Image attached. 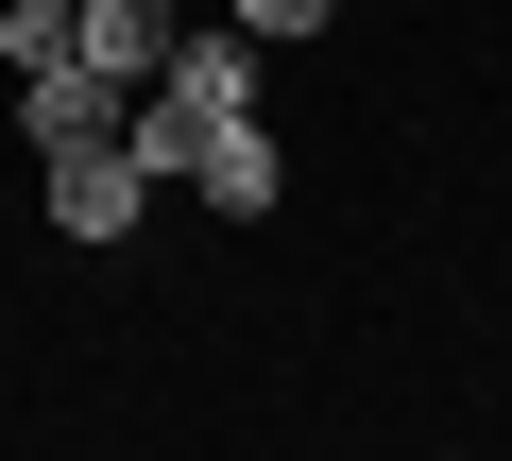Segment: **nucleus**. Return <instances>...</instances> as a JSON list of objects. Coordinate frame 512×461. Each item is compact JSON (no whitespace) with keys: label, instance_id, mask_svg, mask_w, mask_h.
Returning <instances> with one entry per match:
<instances>
[{"label":"nucleus","instance_id":"5","mask_svg":"<svg viewBox=\"0 0 512 461\" xmlns=\"http://www.w3.org/2000/svg\"><path fill=\"white\" fill-rule=\"evenodd\" d=\"M188 188H205L222 222H274V205H291V154H274V120H222V137L188 154Z\"/></svg>","mask_w":512,"mask_h":461},{"label":"nucleus","instance_id":"3","mask_svg":"<svg viewBox=\"0 0 512 461\" xmlns=\"http://www.w3.org/2000/svg\"><path fill=\"white\" fill-rule=\"evenodd\" d=\"M154 103H188L205 137H222V120H256V35H239V18H222V35H171V69H154Z\"/></svg>","mask_w":512,"mask_h":461},{"label":"nucleus","instance_id":"1","mask_svg":"<svg viewBox=\"0 0 512 461\" xmlns=\"http://www.w3.org/2000/svg\"><path fill=\"white\" fill-rule=\"evenodd\" d=\"M137 205H154V171H137L120 137H69V154H52V240L103 257V240H137Z\"/></svg>","mask_w":512,"mask_h":461},{"label":"nucleus","instance_id":"6","mask_svg":"<svg viewBox=\"0 0 512 461\" xmlns=\"http://www.w3.org/2000/svg\"><path fill=\"white\" fill-rule=\"evenodd\" d=\"M69 52V0H0V69H52Z\"/></svg>","mask_w":512,"mask_h":461},{"label":"nucleus","instance_id":"2","mask_svg":"<svg viewBox=\"0 0 512 461\" xmlns=\"http://www.w3.org/2000/svg\"><path fill=\"white\" fill-rule=\"evenodd\" d=\"M120 103H137V86H120V69H86V52L18 69V137H35V154H69V137H120Z\"/></svg>","mask_w":512,"mask_h":461},{"label":"nucleus","instance_id":"4","mask_svg":"<svg viewBox=\"0 0 512 461\" xmlns=\"http://www.w3.org/2000/svg\"><path fill=\"white\" fill-rule=\"evenodd\" d=\"M171 35H188V0H69V52H86V69H120V86H154V69H171Z\"/></svg>","mask_w":512,"mask_h":461},{"label":"nucleus","instance_id":"7","mask_svg":"<svg viewBox=\"0 0 512 461\" xmlns=\"http://www.w3.org/2000/svg\"><path fill=\"white\" fill-rule=\"evenodd\" d=\"M222 18H239V35H274V52H291V35H325V18H342V0H222Z\"/></svg>","mask_w":512,"mask_h":461}]
</instances>
